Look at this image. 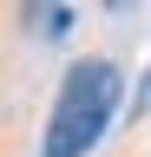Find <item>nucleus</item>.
I'll list each match as a JSON object with an SVG mask.
<instances>
[{
  "instance_id": "1",
  "label": "nucleus",
  "mask_w": 151,
  "mask_h": 157,
  "mask_svg": "<svg viewBox=\"0 0 151 157\" xmlns=\"http://www.w3.org/2000/svg\"><path fill=\"white\" fill-rule=\"evenodd\" d=\"M118 92H125V78H118L112 59H79V66L59 78V98H53L40 157H85L105 137L112 111H118Z\"/></svg>"
},
{
  "instance_id": "2",
  "label": "nucleus",
  "mask_w": 151,
  "mask_h": 157,
  "mask_svg": "<svg viewBox=\"0 0 151 157\" xmlns=\"http://www.w3.org/2000/svg\"><path fill=\"white\" fill-rule=\"evenodd\" d=\"M131 111H151V72H145V85H138V98H131Z\"/></svg>"
}]
</instances>
